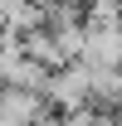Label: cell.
Segmentation results:
<instances>
[{"label":"cell","mask_w":122,"mask_h":126,"mask_svg":"<svg viewBox=\"0 0 122 126\" xmlns=\"http://www.w3.org/2000/svg\"><path fill=\"white\" fill-rule=\"evenodd\" d=\"M88 97H93V73L83 68V63H63L59 73H49V87H44V107L49 111H78V107H88Z\"/></svg>","instance_id":"6da1fadb"},{"label":"cell","mask_w":122,"mask_h":126,"mask_svg":"<svg viewBox=\"0 0 122 126\" xmlns=\"http://www.w3.org/2000/svg\"><path fill=\"white\" fill-rule=\"evenodd\" d=\"M83 68H122V19H83Z\"/></svg>","instance_id":"7a4b0ae2"},{"label":"cell","mask_w":122,"mask_h":126,"mask_svg":"<svg viewBox=\"0 0 122 126\" xmlns=\"http://www.w3.org/2000/svg\"><path fill=\"white\" fill-rule=\"evenodd\" d=\"M44 97L34 92H15V87H0V126H34L44 116Z\"/></svg>","instance_id":"3957f363"},{"label":"cell","mask_w":122,"mask_h":126,"mask_svg":"<svg viewBox=\"0 0 122 126\" xmlns=\"http://www.w3.org/2000/svg\"><path fill=\"white\" fill-rule=\"evenodd\" d=\"M88 73H93V97H88V107L117 116V111H122V68H88Z\"/></svg>","instance_id":"277c9868"},{"label":"cell","mask_w":122,"mask_h":126,"mask_svg":"<svg viewBox=\"0 0 122 126\" xmlns=\"http://www.w3.org/2000/svg\"><path fill=\"white\" fill-rule=\"evenodd\" d=\"M63 126H112V116L98 107H78V111H63Z\"/></svg>","instance_id":"5b68a950"},{"label":"cell","mask_w":122,"mask_h":126,"mask_svg":"<svg viewBox=\"0 0 122 126\" xmlns=\"http://www.w3.org/2000/svg\"><path fill=\"white\" fill-rule=\"evenodd\" d=\"M25 5H34V10H49V5H54V0H25Z\"/></svg>","instance_id":"8992f818"},{"label":"cell","mask_w":122,"mask_h":126,"mask_svg":"<svg viewBox=\"0 0 122 126\" xmlns=\"http://www.w3.org/2000/svg\"><path fill=\"white\" fill-rule=\"evenodd\" d=\"M5 10H10V0H0V29H5Z\"/></svg>","instance_id":"52a82bcc"}]
</instances>
